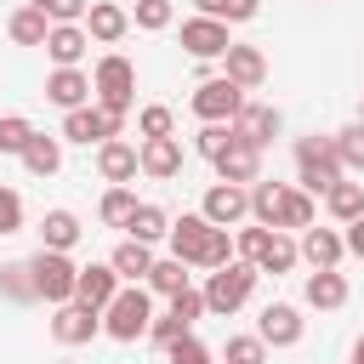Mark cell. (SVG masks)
Instances as JSON below:
<instances>
[{"label": "cell", "mask_w": 364, "mask_h": 364, "mask_svg": "<svg viewBox=\"0 0 364 364\" xmlns=\"http://www.w3.org/2000/svg\"><path fill=\"white\" fill-rule=\"evenodd\" d=\"M165 245H171V256L182 262V267H228L233 262V233L228 228H210L199 210H188V216H176L171 222V233H165Z\"/></svg>", "instance_id": "cell-1"}, {"label": "cell", "mask_w": 364, "mask_h": 364, "mask_svg": "<svg viewBox=\"0 0 364 364\" xmlns=\"http://www.w3.org/2000/svg\"><path fill=\"white\" fill-rule=\"evenodd\" d=\"M91 102L102 114H114V119L131 114V102H136V68H131V57H119V51L97 57V68H91Z\"/></svg>", "instance_id": "cell-2"}, {"label": "cell", "mask_w": 364, "mask_h": 364, "mask_svg": "<svg viewBox=\"0 0 364 364\" xmlns=\"http://www.w3.org/2000/svg\"><path fill=\"white\" fill-rule=\"evenodd\" d=\"M347 171H341V159H336V142L330 136H296V188L301 193H313V199H324L336 182H341Z\"/></svg>", "instance_id": "cell-3"}, {"label": "cell", "mask_w": 364, "mask_h": 364, "mask_svg": "<svg viewBox=\"0 0 364 364\" xmlns=\"http://www.w3.org/2000/svg\"><path fill=\"white\" fill-rule=\"evenodd\" d=\"M256 279H262V273H256L250 262H239V256H233L228 267H216V273L205 279V290H199V296H205V313H216V318H233V313L250 301Z\"/></svg>", "instance_id": "cell-4"}, {"label": "cell", "mask_w": 364, "mask_h": 364, "mask_svg": "<svg viewBox=\"0 0 364 364\" xmlns=\"http://www.w3.org/2000/svg\"><path fill=\"white\" fill-rule=\"evenodd\" d=\"M148 324H154V296H148V284H119V296L102 307V336L136 341V336H148Z\"/></svg>", "instance_id": "cell-5"}, {"label": "cell", "mask_w": 364, "mask_h": 364, "mask_svg": "<svg viewBox=\"0 0 364 364\" xmlns=\"http://www.w3.org/2000/svg\"><path fill=\"white\" fill-rule=\"evenodd\" d=\"M28 273H34V296H40V301H51V307L74 301V279H80V267H74L63 250H34V256H28Z\"/></svg>", "instance_id": "cell-6"}, {"label": "cell", "mask_w": 364, "mask_h": 364, "mask_svg": "<svg viewBox=\"0 0 364 364\" xmlns=\"http://www.w3.org/2000/svg\"><path fill=\"white\" fill-rule=\"evenodd\" d=\"M193 119L199 125H233V114L245 108V91L233 85V80H222V74H210V80H199L193 85Z\"/></svg>", "instance_id": "cell-7"}, {"label": "cell", "mask_w": 364, "mask_h": 364, "mask_svg": "<svg viewBox=\"0 0 364 364\" xmlns=\"http://www.w3.org/2000/svg\"><path fill=\"white\" fill-rule=\"evenodd\" d=\"M199 216H205L210 228H239V222L250 216V188H239V182H210L205 199H199Z\"/></svg>", "instance_id": "cell-8"}, {"label": "cell", "mask_w": 364, "mask_h": 364, "mask_svg": "<svg viewBox=\"0 0 364 364\" xmlns=\"http://www.w3.org/2000/svg\"><path fill=\"white\" fill-rule=\"evenodd\" d=\"M125 131V119H114V114H102L97 102H85V108H74V114H63V142H80V148H102L108 136H119Z\"/></svg>", "instance_id": "cell-9"}, {"label": "cell", "mask_w": 364, "mask_h": 364, "mask_svg": "<svg viewBox=\"0 0 364 364\" xmlns=\"http://www.w3.org/2000/svg\"><path fill=\"white\" fill-rule=\"evenodd\" d=\"M301 330H307V318H301V307H290V301H267V307L256 313V341H262V347H296Z\"/></svg>", "instance_id": "cell-10"}, {"label": "cell", "mask_w": 364, "mask_h": 364, "mask_svg": "<svg viewBox=\"0 0 364 364\" xmlns=\"http://www.w3.org/2000/svg\"><path fill=\"white\" fill-rule=\"evenodd\" d=\"M222 80H233L239 91H256V85H267V51L262 46H228L222 51Z\"/></svg>", "instance_id": "cell-11"}, {"label": "cell", "mask_w": 364, "mask_h": 364, "mask_svg": "<svg viewBox=\"0 0 364 364\" xmlns=\"http://www.w3.org/2000/svg\"><path fill=\"white\" fill-rule=\"evenodd\" d=\"M51 336H57L63 347H85V341L102 336V313L80 307V301H63V307L51 313Z\"/></svg>", "instance_id": "cell-12"}, {"label": "cell", "mask_w": 364, "mask_h": 364, "mask_svg": "<svg viewBox=\"0 0 364 364\" xmlns=\"http://www.w3.org/2000/svg\"><path fill=\"white\" fill-rule=\"evenodd\" d=\"M279 125H284V119H279L273 102H250V97H245V108L233 114V136L250 142V148H267V142L279 136Z\"/></svg>", "instance_id": "cell-13"}, {"label": "cell", "mask_w": 364, "mask_h": 364, "mask_svg": "<svg viewBox=\"0 0 364 364\" xmlns=\"http://www.w3.org/2000/svg\"><path fill=\"white\" fill-rule=\"evenodd\" d=\"M136 171L154 176V182L182 176V142H176V136H148V142H136Z\"/></svg>", "instance_id": "cell-14"}, {"label": "cell", "mask_w": 364, "mask_h": 364, "mask_svg": "<svg viewBox=\"0 0 364 364\" xmlns=\"http://www.w3.org/2000/svg\"><path fill=\"white\" fill-rule=\"evenodd\" d=\"M228 131H233V125H228ZM210 165H216V182H239V188H250V182L262 176V148H250V142L233 136Z\"/></svg>", "instance_id": "cell-15"}, {"label": "cell", "mask_w": 364, "mask_h": 364, "mask_svg": "<svg viewBox=\"0 0 364 364\" xmlns=\"http://www.w3.org/2000/svg\"><path fill=\"white\" fill-rule=\"evenodd\" d=\"M182 46H188V57L210 63V57H222V51L233 46V34H228V23H216V17H188V23H182Z\"/></svg>", "instance_id": "cell-16"}, {"label": "cell", "mask_w": 364, "mask_h": 364, "mask_svg": "<svg viewBox=\"0 0 364 364\" xmlns=\"http://www.w3.org/2000/svg\"><path fill=\"white\" fill-rule=\"evenodd\" d=\"M114 296H119V273H114L108 262H91V267H80V279H74V301H80V307L102 313Z\"/></svg>", "instance_id": "cell-17"}, {"label": "cell", "mask_w": 364, "mask_h": 364, "mask_svg": "<svg viewBox=\"0 0 364 364\" xmlns=\"http://www.w3.org/2000/svg\"><path fill=\"white\" fill-rule=\"evenodd\" d=\"M97 46H119L125 34H131V11L125 6H114V0H91V11H85V23H80Z\"/></svg>", "instance_id": "cell-18"}, {"label": "cell", "mask_w": 364, "mask_h": 364, "mask_svg": "<svg viewBox=\"0 0 364 364\" xmlns=\"http://www.w3.org/2000/svg\"><path fill=\"white\" fill-rule=\"evenodd\" d=\"M46 102H57L63 114L85 108V102H91V74H85V68H51V74H46Z\"/></svg>", "instance_id": "cell-19"}, {"label": "cell", "mask_w": 364, "mask_h": 364, "mask_svg": "<svg viewBox=\"0 0 364 364\" xmlns=\"http://www.w3.org/2000/svg\"><path fill=\"white\" fill-rule=\"evenodd\" d=\"M97 176L108 182V188H125V182H136L142 171H136V148L125 142V136H108L102 148H97Z\"/></svg>", "instance_id": "cell-20"}, {"label": "cell", "mask_w": 364, "mask_h": 364, "mask_svg": "<svg viewBox=\"0 0 364 364\" xmlns=\"http://www.w3.org/2000/svg\"><path fill=\"white\" fill-rule=\"evenodd\" d=\"M301 262L313 267V273H324V267H341V256H347V245H341V233L336 228H301Z\"/></svg>", "instance_id": "cell-21"}, {"label": "cell", "mask_w": 364, "mask_h": 364, "mask_svg": "<svg viewBox=\"0 0 364 364\" xmlns=\"http://www.w3.org/2000/svg\"><path fill=\"white\" fill-rule=\"evenodd\" d=\"M347 296H353V284H347V273H336V267L307 273V284H301V301H307V307H318V313L347 307Z\"/></svg>", "instance_id": "cell-22"}, {"label": "cell", "mask_w": 364, "mask_h": 364, "mask_svg": "<svg viewBox=\"0 0 364 364\" xmlns=\"http://www.w3.org/2000/svg\"><path fill=\"white\" fill-rule=\"evenodd\" d=\"M85 46H91V34H85L80 23H51V34H46V57H51L57 68H80Z\"/></svg>", "instance_id": "cell-23"}, {"label": "cell", "mask_w": 364, "mask_h": 364, "mask_svg": "<svg viewBox=\"0 0 364 364\" xmlns=\"http://www.w3.org/2000/svg\"><path fill=\"white\" fill-rule=\"evenodd\" d=\"M80 233H85V228H80V216H74V210H63V205L40 216V250H63V256H68V250L80 245Z\"/></svg>", "instance_id": "cell-24"}, {"label": "cell", "mask_w": 364, "mask_h": 364, "mask_svg": "<svg viewBox=\"0 0 364 364\" xmlns=\"http://www.w3.org/2000/svg\"><path fill=\"white\" fill-rule=\"evenodd\" d=\"M108 267L119 273V284H148V273H154V250L136 245V239H119L114 256H108Z\"/></svg>", "instance_id": "cell-25"}, {"label": "cell", "mask_w": 364, "mask_h": 364, "mask_svg": "<svg viewBox=\"0 0 364 364\" xmlns=\"http://www.w3.org/2000/svg\"><path fill=\"white\" fill-rule=\"evenodd\" d=\"M17 159H23V171H28V176H57V171H63V136L34 131V136H28V148H23Z\"/></svg>", "instance_id": "cell-26"}, {"label": "cell", "mask_w": 364, "mask_h": 364, "mask_svg": "<svg viewBox=\"0 0 364 364\" xmlns=\"http://www.w3.org/2000/svg\"><path fill=\"white\" fill-rule=\"evenodd\" d=\"M165 233H171V216H165V205H148V199H142V205L131 210V222H125V239H136V245H148V250H154Z\"/></svg>", "instance_id": "cell-27"}, {"label": "cell", "mask_w": 364, "mask_h": 364, "mask_svg": "<svg viewBox=\"0 0 364 364\" xmlns=\"http://www.w3.org/2000/svg\"><path fill=\"white\" fill-rule=\"evenodd\" d=\"M296 262H301V250H296V239H290V233H279V228H273V233H267V245L256 250V273H273V279H279V273H290Z\"/></svg>", "instance_id": "cell-28"}, {"label": "cell", "mask_w": 364, "mask_h": 364, "mask_svg": "<svg viewBox=\"0 0 364 364\" xmlns=\"http://www.w3.org/2000/svg\"><path fill=\"white\" fill-rule=\"evenodd\" d=\"M6 34H11L17 46H46V34H51V17H46V11H34V6H17V11L6 17Z\"/></svg>", "instance_id": "cell-29"}, {"label": "cell", "mask_w": 364, "mask_h": 364, "mask_svg": "<svg viewBox=\"0 0 364 364\" xmlns=\"http://www.w3.org/2000/svg\"><path fill=\"white\" fill-rule=\"evenodd\" d=\"M284 188L290 182H250V222H262V228H279V205H284Z\"/></svg>", "instance_id": "cell-30"}, {"label": "cell", "mask_w": 364, "mask_h": 364, "mask_svg": "<svg viewBox=\"0 0 364 364\" xmlns=\"http://www.w3.org/2000/svg\"><path fill=\"white\" fill-rule=\"evenodd\" d=\"M324 210H330L336 222H358V216H364V182H347V176H341V182L324 193Z\"/></svg>", "instance_id": "cell-31"}, {"label": "cell", "mask_w": 364, "mask_h": 364, "mask_svg": "<svg viewBox=\"0 0 364 364\" xmlns=\"http://www.w3.org/2000/svg\"><path fill=\"white\" fill-rule=\"evenodd\" d=\"M148 290H154V296H165V301H171V296H182V290H188V267H182L176 256H154Z\"/></svg>", "instance_id": "cell-32"}, {"label": "cell", "mask_w": 364, "mask_h": 364, "mask_svg": "<svg viewBox=\"0 0 364 364\" xmlns=\"http://www.w3.org/2000/svg\"><path fill=\"white\" fill-rule=\"evenodd\" d=\"M0 296L17 301V307L40 301V296H34V273H28V262H6V267H0Z\"/></svg>", "instance_id": "cell-33"}, {"label": "cell", "mask_w": 364, "mask_h": 364, "mask_svg": "<svg viewBox=\"0 0 364 364\" xmlns=\"http://www.w3.org/2000/svg\"><path fill=\"white\" fill-rule=\"evenodd\" d=\"M313 216H318L313 193H301V188H284V205H279V233H284V228H313Z\"/></svg>", "instance_id": "cell-34"}, {"label": "cell", "mask_w": 364, "mask_h": 364, "mask_svg": "<svg viewBox=\"0 0 364 364\" xmlns=\"http://www.w3.org/2000/svg\"><path fill=\"white\" fill-rule=\"evenodd\" d=\"M330 142H336V159H341V171H364V125H358V119H353V125H341Z\"/></svg>", "instance_id": "cell-35"}, {"label": "cell", "mask_w": 364, "mask_h": 364, "mask_svg": "<svg viewBox=\"0 0 364 364\" xmlns=\"http://www.w3.org/2000/svg\"><path fill=\"white\" fill-rule=\"evenodd\" d=\"M136 205H142V199H136V193H131V188H108V193H102V205H97V216H102V222H108V228H125V222H131V210H136Z\"/></svg>", "instance_id": "cell-36"}, {"label": "cell", "mask_w": 364, "mask_h": 364, "mask_svg": "<svg viewBox=\"0 0 364 364\" xmlns=\"http://www.w3.org/2000/svg\"><path fill=\"white\" fill-rule=\"evenodd\" d=\"M131 23L148 28V34H159V28L176 23V6H171V0H136V6H131Z\"/></svg>", "instance_id": "cell-37"}, {"label": "cell", "mask_w": 364, "mask_h": 364, "mask_svg": "<svg viewBox=\"0 0 364 364\" xmlns=\"http://www.w3.org/2000/svg\"><path fill=\"white\" fill-rule=\"evenodd\" d=\"M136 131H142V142H148V136H176V114H171L165 102H148V108L136 114Z\"/></svg>", "instance_id": "cell-38"}, {"label": "cell", "mask_w": 364, "mask_h": 364, "mask_svg": "<svg viewBox=\"0 0 364 364\" xmlns=\"http://www.w3.org/2000/svg\"><path fill=\"white\" fill-rule=\"evenodd\" d=\"M28 136H34L28 114H0V154H23V148H28Z\"/></svg>", "instance_id": "cell-39"}, {"label": "cell", "mask_w": 364, "mask_h": 364, "mask_svg": "<svg viewBox=\"0 0 364 364\" xmlns=\"http://www.w3.org/2000/svg\"><path fill=\"white\" fill-rule=\"evenodd\" d=\"M165 364H216V358H210V347L188 330V336H176V341L165 347Z\"/></svg>", "instance_id": "cell-40"}, {"label": "cell", "mask_w": 364, "mask_h": 364, "mask_svg": "<svg viewBox=\"0 0 364 364\" xmlns=\"http://www.w3.org/2000/svg\"><path fill=\"white\" fill-rule=\"evenodd\" d=\"M222 364H267V347H262L256 336H228Z\"/></svg>", "instance_id": "cell-41"}, {"label": "cell", "mask_w": 364, "mask_h": 364, "mask_svg": "<svg viewBox=\"0 0 364 364\" xmlns=\"http://www.w3.org/2000/svg\"><path fill=\"white\" fill-rule=\"evenodd\" d=\"M267 233H273V228H262V222H250V228H239V233H233V256L256 267V250L267 245Z\"/></svg>", "instance_id": "cell-42"}, {"label": "cell", "mask_w": 364, "mask_h": 364, "mask_svg": "<svg viewBox=\"0 0 364 364\" xmlns=\"http://www.w3.org/2000/svg\"><path fill=\"white\" fill-rule=\"evenodd\" d=\"M228 142H233V131H228V125H199V136H193V154H199V159H216Z\"/></svg>", "instance_id": "cell-43"}, {"label": "cell", "mask_w": 364, "mask_h": 364, "mask_svg": "<svg viewBox=\"0 0 364 364\" xmlns=\"http://www.w3.org/2000/svg\"><path fill=\"white\" fill-rule=\"evenodd\" d=\"M148 336H154V347L165 353V347H171L176 336H188V324H182V318H176V313L165 307V313H154V324H148Z\"/></svg>", "instance_id": "cell-44"}, {"label": "cell", "mask_w": 364, "mask_h": 364, "mask_svg": "<svg viewBox=\"0 0 364 364\" xmlns=\"http://www.w3.org/2000/svg\"><path fill=\"white\" fill-rule=\"evenodd\" d=\"M0 233H23V193L0 182Z\"/></svg>", "instance_id": "cell-45"}, {"label": "cell", "mask_w": 364, "mask_h": 364, "mask_svg": "<svg viewBox=\"0 0 364 364\" xmlns=\"http://www.w3.org/2000/svg\"><path fill=\"white\" fill-rule=\"evenodd\" d=\"M341 245H347V256H358V262H364V216H358V222H347Z\"/></svg>", "instance_id": "cell-46"}, {"label": "cell", "mask_w": 364, "mask_h": 364, "mask_svg": "<svg viewBox=\"0 0 364 364\" xmlns=\"http://www.w3.org/2000/svg\"><path fill=\"white\" fill-rule=\"evenodd\" d=\"M199 6V17H216V23H228V0H193Z\"/></svg>", "instance_id": "cell-47"}, {"label": "cell", "mask_w": 364, "mask_h": 364, "mask_svg": "<svg viewBox=\"0 0 364 364\" xmlns=\"http://www.w3.org/2000/svg\"><path fill=\"white\" fill-rule=\"evenodd\" d=\"M353 364H364V336H358V341H353Z\"/></svg>", "instance_id": "cell-48"}, {"label": "cell", "mask_w": 364, "mask_h": 364, "mask_svg": "<svg viewBox=\"0 0 364 364\" xmlns=\"http://www.w3.org/2000/svg\"><path fill=\"white\" fill-rule=\"evenodd\" d=\"M23 6H34V11H46V6H51V0H23Z\"/></svg>", "instance_id": "cell-49"}, {"label": "cell", "mask_w": 364, "mask_h": 364, "mask_svg": "<svg viewBox=\"0 0 364 364\" xmlns=\"http://www.w3.org/2000/svg\"><path fill=\"white\" fill-rule=\"evenodd\" d=\"M358 125H364V97H358Z\"/></svg>", "instance_id": "cell-50"}, {"label": "cell", "mask_w": 364, "mask_h": 364, "mask_svg": "<svg viewBox=\"0 0 364 364\" xmlns=\"http://www.w3.org/2000/svg\"><path fill=\"white\" fill-rule=\"evenodd\" d=\"M63 364H74V358H63Z\"/></svg>", "instance_id": "cell-51"}]
</instances>
